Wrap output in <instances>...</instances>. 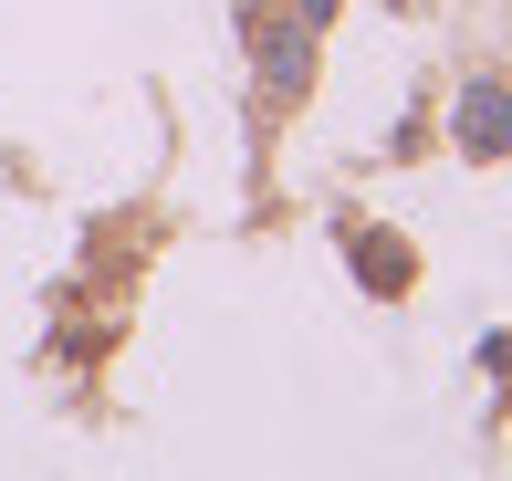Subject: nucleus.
Segmentation results:
<instances>
[{
  "label": "nucleus",
  "instance_id": "1",
  "mask_svg": "<svg viewBox=\"0 0 512 481\" xmlns=\"http://www.w3.org/2000/svg\"><path fill=\"white\" fill-rule=\"evenodd\" d=\"M450 147L460 157H512V84L502 74H471L450 95Z\"/></svg>",
  "mask_w": 512,
  "mask_h": 481
},
{
  "label": "nucleus",
  "instance_id": "2",
  "mask_svg": "<svg viewBox=\"0 0 512 481\" xmlns=\"http://www.w3.org/2000/svg\"><path fill=\"white\" fill-rule=\"evenodd\" d=\"M251 63H262L272 95H304L314 84V21H262V32H251Z\"/></svg>",
  "mask_w": 512,
  "mask_h": 481
}]
</instances>
